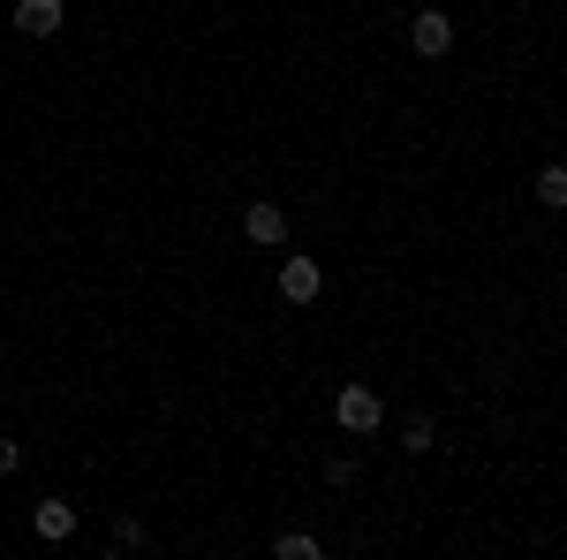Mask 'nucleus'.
<instances>
[{"label": "nucleus", "mask_w": 567, "mask_h": 560, "mask_svg": "<svg viewBox=\"0 0 567 560\" xmlns=\"http://www.w3.org/2000/svg\"><path fill=\"white\" fill-rule=\"evenodd\" d=\"M243 235L272 251V243H288V213H280V205H250V213H243Z\"/></svg>", "instance_id": "nucleus-5"}, {"label": "nucleus", "mask_w": 567, "mask_h": 560, "mask_svg": "<svg viewBox=\"0 0 567 560\" xmlns=\"http://www.w3.org/2000/svg\"><path fill=\"white\" fill-rule=\"evenodd\" d=\"M61 16H69L61 0H16V31H23V39H53Z\"/></svg>", "instance_id": "nucleus-3"}, {"label": "nucleus", "mask_w": 567, "mask_h": 560, "mask_svg": "<svg viewBox=\"0 0 567 560\" xmlns=\"http://www.w3.org/2000/svg\"><path fill=\"white\" fill-rule=\"evenodd\" d=\"M318 288H326L318 258H288V265H280V296H288V303H318Z\"/></svg>", "instance_id": "nucleus-4"}, {"label": "nucleus", "mask_w": 567, "mask_h": 560, "mask_svg": "<svg viewBox=\"0 0 567 560\" xmlns=\"http://www.w3.org/2000/svg\"><path fill=\"white\" fill-rule=\"evenodd\" d=\"M39 538L45 546H69V538H76V508H69V500H39Z\"/></svg>", "instance_id": "nucleus-6"}, {"label": "nucleus", "mask_w": 567, "mask_h": 560, "mask_svg": "<svg viewBox=\"0 0 567 560\" xmlns=\"http://www.w3.org/2000/svg\"><path fill=\"white\" fill-rule=\"evenodd\" d=\"M326 485H355V455H333L326 462Z\"/></svg>", "instance_id": "nucleus-10"}, {"label": "nucleus", "mask_w": 567, "mask_h": 560, "mask_svg": "<svg viewBox=\"0 0 567 560\" xmlns=\"http://www.w3.org/2000/svg\"><path fill=\"white\" fill-rule=\"evenodd\" d=\"M409 45H416V53H446V45H454V16H446V8H424V16H416V23H409Z\"/></svg>", "instance_id": "nucleus-2"}, {"label": "nucleus", "mask_w": 567, "mask_h": 560, "mask_svg": "<svg viewBox=\"0 0 567 560\" xmlns=\"http://www.w3.org/2000/svg\"><path fill=\"white\" fill-rule=\"evenodd\" d=\"M432 439H439V425L424 417V409H409V417H401V447H409V455H432Z\"/></svg>", "instance_id": "nucleus-7"}, {"label": "nucleus", "mask_w": 567, "mask_h": 560, "mask_svg": "<svg viewBox=\"0 0 567 560\" xmlns=\"http://www.w3.org/2000/svg\"><path fill=\"white\" fill-rule=\"evenodd\" d=\"M333 417H341V431L371 439V431L386 425V401H379V387H341L333 394Z\"/></svg>", "instance_id": "nucleus-1"}, {"label": "nucleus", "mask_w": 567, "mask_h": 560, "mask_svg": "<svg viewBox=\"0 0 567 560\" xmlns=\"http://www.w3.org/2000/svg\"><path fill=\"white\" fill-rule=\"evenodd\" d=\"M280 560H318V538L310 530H280Z\"/></svg>", "instance_id": "nucleus-8"}, {"label": "nucleus", "mask_w": 567, "mask_h": 560, "mask_svg": "<svg viewBox=\"0 0 567 560\" xmlns=\"http://www.w3.org/2000/svg\"><path fill=\"white\" fill-rule=\"evenodd\" d=\"M16 462H23V447H16V439H0V477H16Z\"/></svg>", "instance_id": "nucleus-11"}, {"label": "nucleus", "mask_w": 567, "mask_h": 560, "mask_svg": "<svg viewBox=\"0 0 567 560\" xmlns=\"http://www.w3.org/2000/svg\"><path fill=\"white\" fill-rule=\"evenodd\" d=\"M537 205H567V174H560V167L537 174Z\"/></svg>", "instance_id": "nucleus-9"}]
</instances>
